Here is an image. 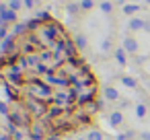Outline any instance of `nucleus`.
Segmentation results:
<instances>
[{"instance_id": "20e7f679", "label": "nucleus", "mask_w": 150, "mask_h": 140, "mask_svg": "<svg viewBox=\"0 0 150 140\" xmlns=\"http://www.w3.org/2000/svg\"><path fill=\"white\" fill-rule=\"evenodd\" d=\"M123 13L125 15H134V13H138V6L136 4H125L123 6Z\"/></svg>"}, {"instance_id": "423d86ee", "label": "nucleus", "mask_w": 150, "mask_h": 140, "mask_svg": "<svg viewBox=\"0 0 150 140\" xmlns=\"http://www.w3.org/2000/svg\"><path fill=\"white\" fill-rule=\"evenodd\" d=\"M76 43H78L80 48H84V45H86V39H84L82 35H78V37H76Z\"/></svg>"}, {"instance_id": "39448f33", "label": "nucleus", "mask_w": 150, "mask_h": 140, "mask_svg": "<svg viewBox=\"0 0 150 140\" xmlns=\"http://www.w3.org/2000/svg\"><path fill=\"white\" fill-rule=\"evenodd\" d=\"M101 11L103 13H111V2H103L101 4Z\"/></svg>"}, {"instance_id": "7ed1b4c3", "label": "nucleus", "mask_w": 150, "mask_h": 140, "mask_svg": "<svg viewBox=\"0 0 150 140\" xmlns=\"http://www.w3.org/2000/svg\"><path fill=\"white\" fill-rule=\"evenodd\" d=\"M21 6H23V2H21V0H11V2H8V9H11V11H15V13H17Z\"/></svg>"}, {"instance_id": "6e6552de", "label": "nucleus", "mask_w": 150, "mask_h": 140, "mask_svg": "<svg viewBox=\"0 0 150 140\" xmlns=\"http://www.w3.org/2000/svg\"><path fill=\"white\" fill-rule=\"evenodd\" d=\"M23 4H25V6H27V9H31V6H33V4H35V0H23Z\"/></svg>"}, {"instance_id": "f257e3e1", "label": "nucleus", "mask_w": 150, "mask_h": 140, "mask_svg": "<svg viewBox=\"0 0 150 140\" xmlns=\"http://www.w3.org/2000/svg\"><path fill=\"white\" fill-rule=\"evenodd\" d=\"M129 29H134V31H138V29H146V23L140 21V19H132V21H129Z\"/></svg>"}, {"instance_id": "0eeeda50", "label": "nucleus", "mask_w": 150, "mask_h": 140, "mask_svg": "<svg viewBox=\"0 0 150 140\" xmlns=\"http://www.w3.org/2000/svg\"><path fill=\"white\" fill-rule=\"evenodd\" d=\"M80 6H82V9H91V6H93V0H82Z\"/></svg>"}, {"instance_id": "f03ea898", "label": "nucleus", "mask_w": 150, "mask_h": 140, "mask_svg": "<svg viewBox=\"0 0 150 140\" xmlns=\"http://www.w3.org/2000/svg\"><path fill=\"white\" fill-rule=\"evenodd\" d=\"M125 50H127V52H136V50H138V43H136V39L127 37V39H125Z\"/></svg>"}]
</instances>
